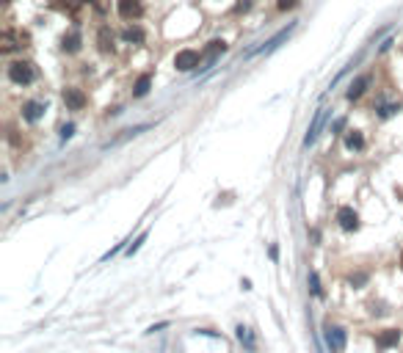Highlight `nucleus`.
I'll list each match as a JSON object with an SVG mask.
<instances>
[{"mask_svg": "<svg viewBox=\"0 0 403 353\" xmlns=\"http://www.w3.org/2000/svg\"><path fill=\"white\" fill-rule=\"evenodd\" d=\"M8 80H11L14 86H30L36 80L33 64H28V61H14V64L8 66Z\"/></svg>", "mask_w": 403, "mask_h": 353, "instance_id": "nucleus-1", "label": "nucleus"}, {"mask_svg": "<svg viewBox=\"0 0 403 353\" xmlns=\"http://www.w3.org/2000/svg\"><path fill=\"white\" fill-rule=\"evenodd\" d=\"M202 61V53L199 50H180L177 55H174V66H177L180 72H191V69H196Z\"/></svg>", "mask_w": 403, "mask_h": 353, "instance_id": "nucleus-2", "label": "nucleus"}, {"mask_svg": "<svg viewBox=\"0 0 403 353\" xmlns=\"http://www.w3.org/2000/svg\"><path fill=\"white\" fill-rule=\"evenodd\" d=\"M116 8H119V17L127 19V22H133V19H138L144 14L141 0H116Z\"/></svg>", "mask_w": 403, "mask_h": 353, "instance_id": "nucleus-3", "label": "nucleus"}, {"mask_svg": "<svg viewBox=\"0 0 403 353\" xmlns=\"http://www.w3.org/2000/svg\"><path fill=\"white\" fill-rule=\"evenodd\" d=\"M44 111H47V105H44V102L30 100V102H25V105H22V119L25 121H39L44 116Z\"/></svg>", "mask_w": 403, "mask_h": 353, "instance_id": "nucleus-4", "label": "nucleus"}, {"mask_svg": "<svg viewBox=\"0 0 403 353\" xmlns=\"http://www.w3.org/2000/svg\"><path fill=\"white\" fill-rule=\"evenodd\" d=\"M337 221H340V227H343L345 232H354V229L359 227V216H356L351 207H340L337 210Z\"/></svg>", "mask_w": 403, "mask_h": 353, "instance_id": "nucleus-5", "label": "nucleus"}, {"mask_svg": "<svg viewBox=\"0 0 403 353\" xmlns=\"http://www.w3.org/2000/svg\"><path fill=\"white\" fill-rule=\"evenodd\" d=\"M64 102L69 111H80L86 105V94L80 89H64Z\"/></svg>", "mask_w": 403, "mask_h": 353, "instance_id": "nucleus-6", "label": "nucleus"}, {"mask_svg": "<svg viewBox=\"0 0 403 353\" xmlns=\"http://www.w3.org/2000/svg\"><path fill=\"white\" fill-rule=\"evenodd\" d=\"M326 342L334 353H343L345 351V331L337 329V326H334V329H326Z\"/></svg>", "mask_w": 403, "mask_h": 353, "instance_id": "nucleus-7", "label": "nucleus"}, {"mask_svg": "<svg viewBox=\"0 0 403 353\" xmlns=\"http://www.w3.org/2000/svg\"><path fill=\"white\" fill-rule=\"evenodd\" d=\"M80 44H83V36H80V30L77 28H72L69 33H64V39H61V47H64L66 53H77Z\"/></svg>", "mask_w": 403, "mask_h": 353, "instance_id": "nucleus-8", "label": "nucleus"}, {"mask_svg": "<svg viewBox=\"0 0 403 353\" xmlns=\"http://www.w3.org/2000/svg\"><path fill=\"white\" fill-rule=\"evenodd\" d=\"M398 342H401V331H395V329H387V331H381V334L376 337V345H379L381 351H387V348L398 345Z\"/></svg>", "mask_w": 403, "mask_h": 353, "instance_id": "nucleus-9", "label": "nucleus"}, {"mask_svg": "<svg viewBox=\"0 0 403 353\" xmlns=\"http://www.w3.org/2000/svg\"><path fill=\"white\" fill-rule=\"evenodd\" d=\"M345 149H351V152L365 149V138H362L359 130H348V135H345Z\"/></svg>", "mask_w": 403, "mask_h": 353, "instance_id": "nucleus-10", "label": "nucleus"}, {"mask_svg": "<svg viewBox=\"0 0 403 353\" xmlns=\"http://www.w3.org/2000/svg\"><path fill=\"white\" fill-rule=\"evenodd\" d=\"M370 86V78L368 75H362V78H356L354 83H351V89H348V100H359L362 94H365V89Z\"/></svg>", "mask_w": 403, "mask_h": 353, "instance_id": "nucleus-11", "label": "nucleus"}, {"mask_svg": "<svg viewBox=\"0 0 403 353\" xmlns=\"http://www.w3.org/2000/svg\"><path fill=\"white\" fill-rule=\"evenodd\" d=\"M122 39H125V42H130V44H141L144 42V30L138 28V25H130V28L122 30Z\"/></svg>", "mask_w": 403, "mask_h": 353, "instance_id": "nucleus-12", "label": "nucleus"}, {"mask_svg": "<svg viewBox=\"0 0 403 353\" xmlns=\"http://www.w3.org/2000/svg\"><path fill=\"white\" fill-rule=\"evenodd\" d=\"M149 86H152V75H141L133 86V97H147L149 94Z\"/></svg>", "mask_w": 403, "mask_h": 353, "instance_id": "nucleus-13", "label": "nucleus"}, {"mask_svg": "<svg viewBox=\"0 0 403 353\" xmlns=\"http://www.w3.org/2000/svg\"><path fill=\"white\" fill-rule=\"evenodd\" d=\"M113 47V33H111V28H100V50H111Z\"/></svg>", "mask_w": 403, "mask_h": 353, "instance_id": "nucleus-14", "label": "nucleus"}, {"mask_svg": "<svg viewBox=\"0 0 403 353\" xmlns=\"http://www.w3.org/2000/svg\"><path fill=\"white\" fill-rule=\"evenodd\" d=\"M224 50H226V44H224V42H218V39H215V42H210V47H207V61L213 64V61H215V55H218V53H224Z\"/></svg>", "mask_w": 403, "mask_h": 353, "instance_id": "nucleus-15", "label": "nucleus"}, {"mask_svg": "<svg viewBox=\"0 0 403 353\" xmlns=\"http://www.w3.org/2000/svg\"><path fill=\"white\" fill-rule=\"evenodd\" d=\"M320 116H323V114H320V111H318V114H315V121H312V127H309V132H307V144H312V141H315V135H318V127H320Z\"/></svg>", "mask_w": 403, "mask_h": 353, "instance_id": "nucleus-16", "label": "nucleus"}, {"mask_svg": "<svg viewBox=\"0 0 403 353\" xmlns=\"http://www.w3.org/2000/svg\"><path fill=\"white\" fill-rule=\"evenodd\" d=\"M398 111H401V105H381V108H379V116H381V119H390V116H395Z\"/></svg>", "mask_w": 403, "mask_h": 353, "instance_id": "nucleus-17", "label": "nucleus"}, {"mask_svg": "<svg viewBox=\"0 0 403 353\" xmlns=\"http://www.w3.org/2000/svg\"><path fill=\"white\" fill-rule=\"evenodd\" d=\"M237 340H240V342H246V345H249V348H254V340H251L249 329H243V326L237 329Z\"/></svg>", "mask_w": 403, "mask_h": 353, "instance_id": "nucleus-18", "label": "nucleus"}, {"mask_svg": "<svg viewBox=\"0 0 403 353\" xmlns=\"http://www.w3.org/2000/svg\"><path fill=\"white\" fill-rule=\"evenodd\" d=\"M309 284H312V293L315 295H323V290H320V281H318V273H315V270L309 273Z\"/></svg>", "mask_w": 403, "mask_h": 353, "instance_id": "nucleus-19", "label": "nucleus"}, {"mask_svg": "<svg viewBox=\"0 0 403 353\" xmlns=\"http://www.w3.org/2000/svg\"><path fill=\"white\" fill-rule=\"evenodd\" d=\"M298 0H279V11H287V8H296Z\"/></svg>", "mask_w": 403, "mask_h": 353, "instance_id": "nucleus-20", "label": "nucleus"}, {"mask_svg": "<svg viewBox=\"0 0 403 353\" xmlns=\"http://www.w3.org/2000/svg\"><path fill=\"white\" fill-rule=\"evenodd\" d=\"M249 6H251L249 0H240V3H237V8H235V11H246V8H249Z\"/></svg>", "mask_w": 403, "mask_h": 353, "instance_id": "nucleus-21", "label": "nucleus"}, {"mask_svg": "<svg viewBox=\"0 0 403 353\" xmlns=\"http://www.w3.org/2000/svg\"><path fill=\"white\" fill-rule=\"evenodd\" d=\"M72 130H75V127H72V124H64V130H61V135H64V138H69V135H72Z\"/></svg>", "mask_w": 403, "mask_h": 353, "instance_id": "nucleus-22", "label": "nucleus"}, {"mask_svg": "<svg viewBox=\"0 0 403 353\" xmlns=\"http://www.w3.org/2000/svg\"><path fill=\"white\" fill-rule=\"evenodd\" d=\"M401 265H403V257H401Z\"/></svg>", "mask_w": 403, "mask_h": 353, "instance_id": "nucleus-23", "label": "nucleus"}]
</instances>
